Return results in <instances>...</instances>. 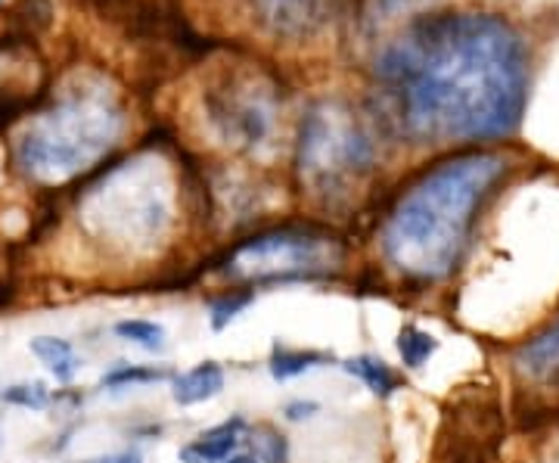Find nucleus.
<instances>
[{
  "mask_svg": "<svg viewBox=\"0 0 559 463\" xmlns=\"http://www.w3.org/2000/svg\"><path fill=\"white\" fill-rule=\"evenodd\" d=\"M373 119L407 143L510 141L528 106L532 57L500 13H419L373 54Z\"/></svg>",
  "mask_w": 559,
  "mask_h": 463,
  "instance_id": "nucleus-1",
  "label": "nucleus"
},
{
  "mask_svg": "<svg viewBox=\"0 0 559 463\" xmlns=\"http://www.w3.org/2000/svg\"><path fill=\"white\" fill-rule=\"evenodd\" d=\"M513 171L500 150H460L419 168L380 215V256L401 281L441 283L466 259L481 209Z\"/></svg>",
  "mask_w": 559,
  "mask_h": 463,
  "instance_id": "nucleus-2",
  "label": "nucleus"
},
{
  "mask_svg": "<svg viewBox=\"0 0 559 463\" xmlns=\"http://www.w3.org/2000/svg\"><path fill=\"white\" fill-rule=\"evenodd\" d=\"M128 116L119 91L106 79L87 75L50 97L32 112L13 141V165L25 181L57 190L87 181L103 168L124 138Z\"/></svg>",
  "mask_w": 559,
  "mask_h": 463,
  "instance_id": "nucleus-3",
  "label": "nucleus"
},
{
  "mask_svg": "<svg viewBox=\"0 0 559 463\" xmlns=\"http://www.w3.org/2000/svg\"><path fill=\"white\" fill-rule=\"evenodd\" d=\"M380 121L367 119L355 103L342 97H320L308 103L296 131L293 171L301 193L323 212H342L355 202L364 183L380 168Z\"/></svg>",
  "mask_w": 559,
  "mask_h": 463,
  "instance_id": "nucleus-4",
  "label": "nucleus"
},
{
  "mask_svg": "<svg viewBox=\"0 0 559 463\" xmlns=\"http://www.w3.org/2000/svg\"><path fill=\"white\" fill-rule=\"evenodd\" d=\"M165 162L121 159L106 162L79 187L84 222L97 240H109L128 252L159 246L175 227L171 183L165 178Z\"/></svg>",
  "mask_w": 559,
  "mask_h": 463,
  "instance_id": "nucleus-5",
  "label": "nucleus"
},
{
  "mask_svg": "<svg viewBox=\"0 0 559 463\" xmlns=\"http://www.w3.org/2000/svg\"><path fill=\"white\" fill-rule=\"evenodd\" d=\"M345 237L320 222H283L224 246L200 274H221L242 289L336 281Z\"/></svg>",
  "mask_w": 559,
  "mask_h": 463,
  "instance_id": "nucleus-6",
  "label": "nucleus"
},
{
  "mask_svg": "<svg viewBox=\"0 0 559 463\" xmlns=\"http://www.w3.org/2000/svg\"><path fill=\"white\" fill-rule=\"evenodd\" d=\"M205 119L212 124L215 138L230 150L255 153L271 141L277 124L280 97L277 84L249 69V62H227L202 91Z\"/></svg>",
  "mask_w": 559,
  "mask_h": 463,
  "instance_id": "nucleus-7",
  "label": "nucleus"
},
{
  "mask_svg": "<svg viewBox=\"0 0 559 463\" xmlns=\"http://www.w3.org/2000/svg\"><path fill=\"white\" fill-rule=\"evenodd\" d=\"M240 7L255 32L283 44H301L345 20L355 0H240Z\"/></svg>",
  "mask_w": 559,
  "mask_h": 463,
  "instance_id": "nucleus-8",
  "label": "nucleus"
},
{
  "mask_svg": "<svg viewBox=\"0 0 559 463\" xmlns=\"http://www.w3.org/2000/svg\"><path fill=\"white\" fill-rule=\"evenodd\" d=\"M513 367L532 383H559V314L513 352Z\"/></svg>",
  "mask_w": 559,
  "mask_h": 463,
  "instance_id": "nucleus-9",
  "label": "nucleus"
},
{
  "mask_svg": "<svg viewBox=\"0 0 559 463\" xmlns=\"http://www.w3.org/2000/svg\"><path fill=\"white\" fill-rule=\"evenodd\" d=\"M246 429H249V424L240 414L224 420V424L212 426V429H205L193 442L180 448V463H221L234 458L240 451Z\"/></svg>",
  "mask_w": 559,
  "mask_h": 463,
  "instance_id": "nucleus-10",
  "label": "nucleus"
},
{
  "mask_svg": "<svg viewBox=\"0 0 559 463\" xmlns=\"http://www.w3.org/2000/svg\"><path fill=\"white\" fill-rule=\"evenodd\" d=\"M227 383V373L218 361H200L197 367L175 373L171 380V399L180 407H193V404H205L218 399Z\"/></svg>",
  "mask_w": 559,
  "mask_h": 463,
  "instance_id": "nucleus-11",
  "label": "nucleus"
},
{
  "mask_svg": "<svg viewBox=\"0 0 559 463\" xmlns=\"http://www.w3.org/2000/svg\"><path fill=\"white\" fill-rule=\"evenodd\" d=\"M28 352L40 361V367L57 380L60 385L75 383L81 373V355L66 336H53V333H40L35 340H28Z\"/></svg>",
  "mask_w": 559,
  "mask_h": 463,
  "instance_id": "nucleus-12",
  "label": "nucleus"
},
{
  "mask_svg": "<svg viewBox=\"0 0 559 463\" xmlns=\"http://www.w3.org/2000/svg\"><path fill=\"white\" fill-rule=\"evenodd\" d=\"M333 352H320V348H296V345H283L274 343L271 348V358H267V370L277 383H286V380H296V377H305L318 367H326L333 364Z\"/></svg>",
  "mask_w": 559,
  "mask_h": 463,
  "instance_id": "nucleus-13",
  "label": "nucleus"
},
{
  "mask_svg": "<svg viewBox=\"0 0 559 463\" xmlns=\"http://www.w3.org/2000/svg\"><path fill=\"white\" fill-rule=\"evenodd\" d=\"M342 370H345L348 377L360 380L377 399H392L401 389V377L392 370V364H385L382 358H377V355L348 358V361L342 364Z\"/></svg>",
  "mask_w": 559,
  "mask_h": 463,
  "instance_id": "nucleus-14",
  "label": "nucleus"
},
{
  "mask_svg": "<svg viewBox=\"0 0 559 463\" xmlns=\"http://www.w3.org/2000/svg\"><path fill=\"white\" fill-rule=\"evenodd\" d=\"M175 380L171 367H156V364H116L112 370H106L100 380V389H138V385L168 383Z\"/></svg>",
  "mask_w": 559,
  "mask_h": 463,
  "instance_id": "nucleus-15",
  "label": "nucleus"
},
{
  "mask_svg": "<svg viewBox=\"0 0 559 463\" xmlns=\"http://www.w3.org/2000/svg\"><path fill=\"white\" fill-rule=\"evenodd\" d=\"M112 333H116V340H121V343L138 345V348L153 352V355L165 352V345H168L165 327L156 321H150V318H121V321H116V327H112Z\"/></svg>",
  "mask_w": 559,
  "mask_h": 463,
  "instance_id": "nucleus-16",
  "label": "nucleus"
},
{
  "mask_svg": "<svg viewBox=\"0 0 559 463\" xmlns=\"http://www.w3.org/2000/svg\"><path fill=\"white\" fill-rule=\"evenodd\" d=\"M395 348H399V358L407 370H419L423 364L439 352V340L432 333L419 330L417 323H404L399 330Z\"/></svg>",
  "mask_w": 559,
  "mask_h": 463,
  "instance_id": "nucleus-17",
  "label": "nucleus"
},
{
  "mask_svg": "<svg viewBox=\"0 0 559 463\" xmlns=\"http://www.w3.org/2000/svg\"><path fill=\"white\" fill-rule=\"evenodd\" d=\"M252 302H255V289H242V286H230V289H224L218 296H212V302H209V323H212V330L215 333L227 330Z\"/></svg>",
  "mask_w": 559,
  "mask_h": 463,
  "instance_id": "nucleus-18",
  "label": "nucleus"
},
{
  "mask_svg": "<svg viewBox=\"0 0 559 463\" xmlns=\"http://www.w3.org/2000/svg\"><path fill=\"white\" fill-rule=\"evenodd\" d=\"M53 395L57 392H50L47 383H40V380H22V383L0 385V404L22 407V411H35V414L47 411L53 404Z\"/></svg>",
  "mask_w": 559,
  "mask_h": 463,
  "instance_id": "nucleus-19",
  "label": "nucleus"
},
{
  "mask_svg": "<svg viewBox=\"0 0 559 463\" xmlns=\"http://www.w3.org/2000/svg\"><path fill=\"white\" fill-rule=\"evenodd\" d=\"M249 436H252V454L259 458V463H289V439L277 426H249Z\"/></svg>",
  "mask_w": 559,
  "mask_h": 463,
  "instance_id": "nucleus-20",
  "label": "nucleus"
},
{
  "mask_svg": "<svg viewBox=\"0 0 559 463\" xmlns=\"http://www.w3.org/2000/svg\"><path fill=\"white\" fill-rule=\"evenodd\" d=\"M318 414H320L318 402H305V399H296V402L283 404V417H286L289 424H305V420H311V417H318Z\"/></svg>",
  "mask_w": 559,
  "mask_h": 463,
  "instance_id": "nucleus-21",
  "label": "nucleus"
},
{
  "mask_svg": "<svg viewBox=\"0 0 559 463\" xmlns=\"http://www.w3.org/2000/svg\"><path fill=\"white\" fill-rule=\"evenodd\" d=\"M75 463H143V458L134 448H124V451H109V454H100V458H84V461Z\"/></svg>",
  "mask_w": 559,
  "mask_h": 463,
  "instance_id": "nucleus-22",
  "label": "nucleus"
},
{
  "mask_svg": "<svg viewBox=\"0 0 559 463\" xmlns=\"http://www.w3.org/2000/svg\"><path fill=\"white\" fill-rule=\"evenodd\" d=\"M221 463H259V458H255L252 451H237L234 458H227V461Z\"/></svg>",
  "mask_w": 559,
  "mask_h": 463,
  "instance_id": "nucleus-23",
  "label": "nucleus"
},
{
  "mask_svg": "<svg viewBox=\"0 0 559 463\" xmlns=\"http://www.w3.org/2000/svg\"><path fill=\"white\" fill-rule=\"evenodd\" d=\"M0 3H3V0H0Z\"/></svg>",
  "mask_w": 559,
  "mask_h": 463,
  "instance_id": "nucleus-24",
  "label": "nucleus"
}]
</instances>
